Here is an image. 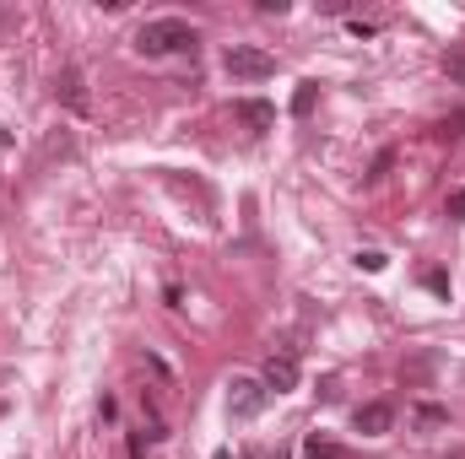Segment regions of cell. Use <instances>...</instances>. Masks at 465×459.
Segmentation results:
<instances>
[{
    "instance_id": "cell-3",
    "label": "cell",
    "mask_w": 465,
    "mask_h": 459,
    "mask_svg": "<svg viewBox=\"0 0 465 459\" xmlns=\"http://www.w3.org/2000/svg\"><path fill=\"white\" fill-rule=\"evenodd\" d=\"M265 384L260 378H232L228 384V416H238V422H249V416H260L265 411Z\"/></svg>"
},
{
    "instance_id": "cell-6",
    "label": "cell",
    "mask_w": 465,
    "mask_h": 459,
    "mask_svg": "<svg viewBox=\"0 0 465 459\" xmlns=\"http://www.w3.org/2000/svg\"><path fill=\"white\" fill-rule=\"evenodd\" d=\"M54 98H60L65 109L87 114V87H82V71H65V76H60V87H54Z\"/></svg>"
},
{
    "instance_id": "cell-16",
    "label": "cell",
    "mask_w": 465,
    "mask_h": 459,
    "mask_svg": "<svg viewBox=\"0 0 465 459\" xmlns=\"http://www.w3.org/2000/svg\"><path fill=\"white\" fill-rule=\"evenodd\" d=\"M130 459H146V444L141 438H130Z\"/></svg>"
},
{
    "instance_id": "cell-5",
    "label": "cell",
    "mask_w": 465,
    "mask_h": 459,
    "mask_svg": "<svg viewBox=\"0 0 465 459\" xmlns=\"http://www.w3.org/2000/svg\"><path fill=\"white\" fill-rule=\"evenodd\" d=\"M351 427H357L362 438H384V433L395 427V411H390L384 400H368V405H357V411H351Z\"/></svg>"
},
{
    "instance_id": "cell-7",
    "label": "cell",
    "mask_w": 465,
    "mask_h": 459,
    "mask_svg": "<svg viewBox=\"0 0 465 459\" xmlns=\"http://www.w3.org/2000/svg\"><path fill=\"white\" fill-rule=\"evenodd\" d=\"M238 119H243L249 130H271V124H276V109L260 103V98H243V103H238Z\"/></svg>"
},
{
    "instance_id": "cell-1",
    "label": "cell",
    "mask_w": 465,
    "mask_h": 459,
    "mask_svg": "<svg viewBox=\"0 0 465 459\" xmlns=\"http://www.w3.org/2000/svg\"><path fill=\"white\" fill-rule=\"evenodd\" d=\"M195 27L190 22H179V16H152L141 33H135V49L146 54V60H163V54H195Z\"/></svg>"
},
{
    "instance_id": "cell-12",
    "label": "cell",
    "mask_w": 465,
    "mask_h": 459,
    "mask_svg": "<svg viewBox=\"0 0 465 459\" xmlns=\"http://www.w3.org/2000/svg\"><path fill=\"white\" fill-rule=\"evenodd\" d=\"M357 265H362V270H373V276H379V270H384V265H390V259H384V254H379V249H362V254H357Z\"/></svg>"
},
{
    "instance_id": "cell-2",
    "label": "cell",
    "mask_w": 465,
    "mask_h": 459,
    "mask_svg": "<svg viewBox=\"0 0 465 459\" xmlns=\"http://www.w3.org/2000/svg\"><path fill=\"white\" fill-rule=\"evenodd\" d=\"M223 65H228V76H238V82H265V76H276V54H271V49H254V44H232Z\"/></svg>"
},
{
    "instance_id": "cell-8",
    "label": "cell",
    "mask_w": 465,
    "mask_h": 459,
    "mask_svg": "<svg viewBox=\"0 0 465 459\" xmlns=\"http://www.w3.org/2000/svg\"><path fill=\"white\" fill-rule=\"evenodd\" d=\"M314 98H320V82H303V87L292 93V114L309 119V114H314Z\"/></svg>"
},
{
    "instance_id": "cell-4",
    "label": "cell",
    "mask_w": 465,
    "mask_h": 459,
    "mask_svg": "<svg viewBox=\"0 0 465 459\" xmlns=\"http://www.w3.org/2000/svg\"><path fill=\"white\" fill-rule=\"evenodd\" d=\"M260 384H265V389H276V395L298 389V351H292V346L271 351V356H265V373H260Z\"/></svg>"
},
{
    "instance_id": "cell-15",
    "label": "cell",
    "mask_w": 465,
    "mask_h": 459,
    "mask_svg": "<svg viewBox=\"0 0 465 459\" xmlns=\"http://www.w3.org/2000/svg\"><path fill=\"white\" fill-rule=\"evenodd\" d=\"M450 217H455V222H465V190H455V195H450Z\"/></svg>"
},
{
    "instance_id": "cell-13",
    "label": "cell",
    "mask_w": 465,
    "mask_h": 459,
    "mask_svg": "<svg viewBox=\"0 0 465 459\" xmlns=\"http://www.w3.org/2000/svg\"><path fill=\"white\" fill-rule=\"evenodd\" d=\"M417 422H422V427H439V422H450V411H439V405H417Z\"/></svg>"
},
{
    "instance_id": "cell-14",
    "label": "cell",
    "mask_w": 465,
    "mask_h": 459,
    "mask_svg": "<svg viewBox=\"0 0 465 459\" xmlns=\"http://www.w3.org/2000/svg\"><path fill=\"white\" fill-rule=\"evenodd\" d=\"M422 281H428V292H439V298H450V276H444V270H428Z\"/></svg>"
},
{
    "instance_id": "cell-9",
    "label": "cell",
    "mask_w": 465,
    "mask_h": 459,
    "mask_svg": "<svg viewBox=\"0 0 465 459\" xmlns=\"http://www.w3.org/2000/svg\"><path fill=\"white\" fill-rule=\"evenodd\" d=\"M303 454H309V459H347V449H341V444H331V438H320V433H314V438H309V449H303Z\"/></svg>"
},
{
    "instance_id": "cell-10",
    "label": "cell",
    "mask_w": 465,
    "mask_h": 459,
    "mask_svg": "<svg viewBox=\"0 0 465 459\" xmlns=\"http://www.w3.org/2000/svg\"><path fill=\"white\" fill-rule=\"evenodd\" d=\"M444 76H450L455 87H465V49H450V54H444Z\"/></svg>"
},
{
    "instance_id": "cell-17",
    "label": "cell",
    "mask_w": 465,
    "mask_h": 459,
    "mask_svg": "<svg viewBox=\"0 0 465 459\" xmlns=\"http://www.w3.org/2000/svg\"><path fill=\"white\" fill-rule=\"evenodd\" d=\"M212 459H228V449H217V454H212Z\"/></svg>"
},
{
    "instance_id": "cell-11",
    "label": "cell",
    "mask_w": 465,
    "mask_h": 459,
    "mask_svg": "<svg viewBox=\"0 0 465 459\" xmlns=\"http://www.w3.org/2000/svg\"><path fill=\"white\" fill-rule=\"evenodd\" d=\"M460 135H465V114L444 119V124H433V141H460Z\"/></svg>"
}]
</instances>
